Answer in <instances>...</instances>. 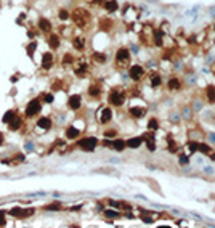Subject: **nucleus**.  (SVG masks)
Returning a JSON list of instances; mask_svg holds the SVG:
<instances>
[{
    "instance_id": "obj_19",
    "label": "nucleus",
    "mask_w": 215,
    "mask_h": 228,
    "mask_svg": "<svg viewBox=\"0 0 215 228\" xmlns=\"http://www.w3.org/2000/svg\"><path fill=\"white\" fill-rule=\"evenodd\" d=\"M169 88H170V90H178V88H180L178 77H170L169 79Z\"/></svg>"
},
{
    "instance_id": "obj_48",
    "label": "nucleus",
    "mask_w": 215,
    "mask_h": 228,
    "mask_svg": "<svg viewBox=\"0 0 215 228\" xmlns=\"http://www.w3.org/2000/svg\"><path fill=\"white\" fill-rule=\"evenodd\" d=\"M213 29H215V26H213Z\"/></svg>"
},
{
    "instance_id": "obj_46",
    "label": "nucleus",
    "mask_w": 215,
    "mask_h": 228,
    "mask_svg": "<svg viewBox=\"0 0 215 228\" xmlns=\"http://www.w3.org/2000/svg\"><path fill=\"white\" fill-rule=\"evenodd\" d=\"M2 141H3V135L0 133V145H2Z\"/></svg>"
},
{
    "instance_id": "obj_27",
    "label": "nucleus",
    "mask_w": 215,
    "mask_h": 228,
    "mask_svg": "<svg viewBox=\"0 0 215 228\" xmlns=\"http://www.w3.org/2000/svg\"><path fill=\"white\" fill-rule=\"evenodd\" d=\"M157 120L156 119H151V120H149V122H148V129L149 130H151V132H156V130H157Z\"/></svg>"
},
{
    "instance_id": "obj_18",
    "label": "nucleus",
    "mask_w": 215,
    "mask_h": 228,
    "mask_svg": "<svg viewBox=\"0 0 215 228\" xmlns=\"http://www.w3.org/2000/svg\"><path fill=\"white\" fill-rule=\"evenodd\" d=\"M79 133H80V130H77L76 127H69V129L66 130V137L69 138V140H74V138H77Z\"/></svg>"
},
{
    "instance_id": "obj_16",
    "label": "nucleus",
    "mask_w": 215,
    "mask_h": 228,
    "mask_svg": "<svg viewBox=\"0 0 215 228\" xmlns=\"http://www.w3.org/2000/svg\"><path fill=\"white\" fill-rule=\"evenodd\" d=\"M104 8H106L108 11L113 13V11H116V10L119 8V3L116 2V0H106V2H104Z\"/></svg>"
},
{
    "instance_id": "obj_37",
    "label": "nucleus",
    "mask_w": 215,
    "mask_h": 228,
    "mask_svg": "<svg viewBox=\"0 0 215 228\" xmlns=\"http://www.w3.org/2000/svg\"><path fill=\"white\" fill-rule=\"evenodd\" d=\"M59 18H61V20H68V18H69V13H68L66 10H59Z\"/></svg>"
},
{
    "instance_id": "obj_6",
    "label": "nucleus",
    "mask_w": 215,
    "mask_h": 228,
    "mask_svg": "<svg viewBox=\"0 0 215 228\" xmlns=\"http://www.w3.org/2000/svg\"><path fill=\"white\" fill-rule=\"evenodd\" d=\"M130 59V52L127 48H119L117 53H116V61L119 64H127Z\"/></svg>"
},
{
    "instance_id": "obj_17",
    "label": "nucleus",
    "mask_w": 215,
    "mask_h": 228,
    "mask_svg": "<svg viewBox=\"0 0 215 228\" xmlns=\"http://www.w3.org/2000/svg\"><path fill=\"white\" fill-rule=\"evenodd\" d=\"M111 146H113L116 151H124L125 148H127V145H125L124 140H114V141H111Z\"/></svg>"
},
{
    "instance_id": "obj_36",
    "label": "nucleus",
    "mask_w": 215,
    "mask_h": 228,
    "mask_svg": "<svg viewBox=\"0 0 215 228\" xmlns=\"http://www.w3.org/2000/svg\"><path fill=\"white\" fill-rule=\"evenodd\" d=\"M183 116H186V119H189V116H191V108L189 106H185L183 108Z\"/></svg>"
},
{
    "instance_id": "obj_25",
    "label": "nucleus",
    "mask_w": 215,
    "mask_h": 228,
    "mask_svg": "<svg viewBox=\"0 0 215 228\" xmlns=\"http://www.w3.org/2000/svg\"><path fill=\"white\" fill-rule=\"evenodd\" d=\"M162 39H164L162 32L161 31H154V44H156V45H162Z\"/></svg>"
},
{
    "instance_id": "obj_22",
    "label": "nucleus",
    "mask_w": 215,
    "mask_h": 228,
    "mask_svg": "<svg viewBox=\"0 0 215 228\" xmlns=\"http://www.w3.org/2000/svg\"><path fill=\"white\" fill-rule=\"evenodd\" d=\"M72 44H74V48H77V50H82L83 47H85V40H83L82 37H76Z\"/></svg>"
},
{
    "instance_id": "obj_42",
    "label": "nucleus",
    "mask_w": 215,
    "mask_h": 228,
    "mask_svg": "<svg viewBox=\"0 0 215 228\" xmlns=\"http://www.w3.org/2000/svg\"><path fill=\"white\" fill-rule=\"evenodd\" d=\"M45 101H47V103H51V101H53V95H45Z\"/></svg>"
},
{
    "instance_id": "obj_26",
    "label": "nucleus",
    "mask_w": 215,
    "mask_h": 228,
    "mask_svg": "<svg viewBox=\"0 0 215 228\" xmlns=\"http://www.w3.org/2000/svg\"><path fill=\"white\" fill-rule=\"evenodd\" d=\"M198 151L204 153V154H209V153H210V148L205 145V143H198Z\"/></svg>"
},
{
    "instance_id": "obj_12",
    "label": "nucleus",
    "mask_w": 215,
    "mask_h": 228,
    "mask_svg": "<svg viewBox=\"0 0 215 228\" xmlns=\"http://www.w3.org/2000/svg\"><path fill=\"white\" fill-rule=\"evenodd\" d=\"M21 124H23V119L21 117H18V116H15L10 122H8V125H10V130H18L21 127Z\"/></svg>"
},
{
    "instance_id": "obj_47",
    "label": "nucleus",
    "mask_w": 215,
    "mask_h": 228,
    "mask_svg": "<svg viewBox=\"0 0 215 228\" xmlns=\"http://www.w3.org/2000/svg\"><path fill=\"white\" fill-rule=\"evenodd\" d=\"M209 154H210V153H209ZM210 157H212V159L215 161V154H210Z\"/></svg>"
},
{
    "instance_id": "obj_30",
    "label": "nucleus",
    "mask_w": 215,
    "mask_h": 228,
    "mask_svg": "<svg viewBox=\"0 0 215 228\" xmlns=\"http://www.w3.org/2000/svg\"><path fill=\"white\" fill-rule=\"evenodd\" d=\"M32 214H34V209H23L21 211V215H20V218H24V217H29V215H32Z\"/></svg>"
},
{
    "instance_id": "obj_39",
    "label": "nucleus",
    "mask_w": 215,
    "mask_h": 228,
    "mask_svg": "<svg viewBox=\"0 0 215 228\" xmlns=\"http://www.w3.org/2000/svg\"><path fill=\"white\" fill-rule=\"evenodd\" d=\"M45 209H48V211H58V209H59V204H50V206H47Z\"/></svg>"
},
{
    "instance_id": "obj_20",
    "label": "nucleus",
    "mask_w": 215,
    "mask_h": 228,
    "mask_svg": "<svg viewBox=\"0 0 215 228\" xmlns=\"http://www.w3.org/2000/svg\"><path fill=\"white\" fill-rule=\"evenodd\" d=\"M39 27L44 32H47V31H50L51 29V24H50V21L48 20H45V18H42V20L39 21Z\"/></svg>"
},
{
    "instance_id": "obj_24",
    "label": "nucleus",
    "mask_w": 215,
    "mask_h": 228,
    "mask_svg": "<svg viewBox=\"0 0 215 228\" xmlns=\"http://www.w3.org/2000/svg\"><path fill=\"white\" fill-rule=\"evenodd\" d=\"M111 26H113V21H111V20H101L100 21V27L103 31H109Z\"/></svg>"
},
{
    "instance_id": "obj_7",
    "label": "nucleus",
    "mask_w": 215,
    "mask_h": 228,
    "mask_svg": "<svg viewBox=\"0 0 215 228\" xmlns=\"http://www.w3.org/2000/svg\"><path fill=\"white\" fill-rule=\"evenodd\" d=\"M68 105H69V108H71V109H79V108H80V105H82L80 95H72V96H69Z\"/></svg>"
},
{
    "instance_id": "obj_15",
    "label": "nucleus",
    "mask_w": 215,
    "mask_h": 228,
    "mask_svg": "<svg viewBox=\"0 0 215 228\" xmlns=\"http://www.w3.org/2000/svg\"><path fill=\"white\" fill-rule=\"evenodd\" d=\"M48 45L53 50H56L58 47H59V37L56 35V34H51L50 37H48Z\"/></svg>"
},
{
    "instance_id": "obj_5",
    "label": "nucleus",
    "mask_w": 215,
    "mask_h": 228,
    "mask_svg": "<svg viewBox=\"0 0 215 228\" xmlns=\"http://www.w3.org/2000/svg\"><path fill=\"white\" fill-rule=\"evenodd\" d=\"M109 103L114 105V106H122V105H124V93H122V92H119V90L111 92V95H109Z\"/></svg>"
},
{
    "instance_id": "obj_28",
    "label": "nucleus",
    "mask_w": 215,
    "mask_h": 228,
    "mask_svg": "<svg viewBox=\"0 0 215 228\" xmlns=\"http://www.w3.org/2000/svg\"><path fill=\"white\" fill-rule=\"evenodd\" d=\"M15 116H16V114L13 113V111H7V113H5V116H3V122H7V124H8V122H10V120H11L13 117H15Z\"/></svg>"
},
{
    "instance_id": "obj_33",
    "label": "nucleus",
    "mask_w": 215,
    "mask_h": 228,
    "mask_svg": "<svg viewBox=\"0 0 215 228\" xmlns=\"http://www.w3.org/2000/svg\"><path fill=\"white\" fill-rule=\"evenodd\" d=\"M21 211H23L21 207H15V209H11V211H10V214H11L13 217H18V218H20V215H21Z\"/></svg>"
},
{
    "instance_id": "obj_9",
    "label": "nucleus",
    "mask_w": 215,
    "mask_h": 228,
    "mask_svg": "<svg viewBox=\"0 0 215 228\" xmlns=\"http://www.w3.org/2000/svg\"><path fill=\"white\" fill-rule=\"evenodd\" d=\"M51 64H53V55L51 53H44V56H42V66L45 69H50Z\"/></svg>"
},
{
    "instance_id": "obj_10",
    "label": "nucleus",
    "mask_w": 215,
    "mask_h": 228,
    "mask_svg": "<svg viewBox=\"0 0 215 228\" xmlns=\"http://www.w3.org/2000/svg\"><path fill=\"white\" fill-rule=\"evenodd\" d=\"M141 143H143L141 137H133V138H129V140L125 141V145L129 148H138V146H141Z\"/></svg>"
},
{
    "instance_id": "obj_44",
    "label": "nucleus",
    "mask_w": 215,
    "mask_h": 228,
    "mask_svg": "<svg viewBox=\"0 0 215 228\" xmlns=\"http://www.w3.org/2000/svg\"><path fill=\"white\" fill-rule=\"evenodd\" d=\"M3 225H5V218H3V215L0 214V226H3Z\"/></svg>"
},
{
    "instance_id": "obj_14",
    "label": "nucleus",
    "mask_w": 215,
    "mask_h": 228,
    "mask_svg": "<svg viewBox=\"0 0 215 228\" xmlns=\"http://www.w3.org/2000/svg\"><path fill=\"white\" fill-rule=\"evenodd\" d=\"M205 96L210 103H215V85H209L205 88Z\"/></svg>"
},
{
    "instance_id": "obj_35",
    "label": "nucleus",
    "mask_w": 215,
    "mask_h": 228,
    "mask_svg": "<svg viewBox=\"0 0 215 228\" xmlns=\"http://www.w3.org/2000/svg\"><path fill=\"white\" fill-rule=\"evenodd\" d=\"M193 109L194 111H201L202 109V103H201V101H193Z\"/></svg>"
},
{
    "instance_id": "obj_4",
    "label": "nucleus",
    "mask_w": 215,
    "mask_h": 228,
    "mask_svg": "<svg viewBox=\"0 0 215 228\" xmlns=\"http://www.w3.org/2000/svg\"><path fill=\"white\" fill-rule=\"evenodd\" d=\"M129 74L133 81H141L143 76H144V69H143V66H140V64H133V66L130 68Z\"/></svg>"
},
{
    "instance_id": "obj_21",
    "label": "nucleus",
    "mask_w": 215,
    "mask_h": 228,
    "mask_svg": "<svg viewBox=\"0 0 215 228\" xmlns=\"http://www.w3.org/2000/svg\"><path fill=\"white\" fill-rule=\"evenodd\" d=\"M100 93H101L100 85H90V88H88V95L90 96H100Z\"/></svg>"
},
{
    "instance_id": "obj_31",
    "label": "nucleus",
    "mask_w": 215,
    "mask_h": 228,
    "mask_svg": "<svg viewBox=\"0 0 215 228\" xmlns=\"http://www.w3.org/2000/svg\"><path fill=\"white\" fill-rule=\"evenodd\" d=\"M146 143H148V148H149V151H154V150H156V145H154V140H153V137L146 138Z\"/></svg>"
},
{
    "instance_id": "obj_11",
    "label": "nucleus",
    "mask_w": 215,
    "mask_h": 228,
    "mask_svg": "<svg viewBox=\"0 0 215 228\" xmlns=\"http://www.w3.org/2000/svg\"><path fill=\"white\" fill-rule=\"evenodd\" d=\"M144 113H146V109L144 108H138V106H133V108H130V114L133 116V117H137V119H141Z\"/></svg>"
},
{
    "instance_id": "obj_34",
    "label": "nucleus",
    "mask_w": 215,
    "mask_h": 228,
    "mask_svg": "<svg viewBox=\"0 0 215 228\" xmlns=\"http://www.w3.org/2000/svg\"><path fill=\"white\" fill-rule=\"evenodd\" d=\"M35 47H37V44H35V42H32V44L29 45V47H27V53H29V56H32V55H34V50H35Z\"/></svg>"
},
{
    "instance_id": "obj_13",
    "label": "nucleus",
    "mask_w": 215,
    "mask_h": 228,
    "mask_svg": "<svg viewBox=\"0 0 215 228\" xmlns=\"http://www.w3.org/2000/svg\"><path fill=\"white\" fill-rule=\"evenodd\" d=\"M37 125H39L40 129H44V130H48L51 127V119L50 117H40L39 122H37Z\"/></svg>"
},
{
    "instance_id": "obj_43",
    "label": "nucleus",
    "mask_w": 215,
    "mask_h": 228,
    "mask_svg": "<svg viewBox=\"0 0 215 228\" xmlns=\"http://www.w3.org/2000/svg\"><path fill=\"white\" fill-rule=\"evenodd\" d=\"M72 61V58H71V55H66V58L63 59V63H71Z\"/></svg>"
},
{
    "instance_id": "obj_29",
    "label": "nucleus",
    "mask_w": 215,
    "mask_h": 228,
    "mask_svg": "<svg viewBox=\"0 0 215 228\" xmlns=\"http://www.w3.org/2000/svg\"><path fill=\"white\" fill-rule=\"evenodd\" d=\"M93 59H96L98 63H104V61H106V55H103V53H95V55H93Z\"/></svg>"
},
{
    "instance_id": "obj_32",
    "label": "nucleus",
    "mask_w": 215,
    "mask_h": 228,
    "mask_svg": "<svg viewBox=\"0 0 215 228\" xmlns=\"http://www.w3.org/2000/svg\"><path fill=\"white\" fill-rule=\"evenodd\" d=\"M104 215H106L108 218H117V217H119V212H114V211H106V212H104Z\"/></svg>"
},
{
    "instance_id": "obj_3",
    "label": "nucleus",
    "mask_w": 215,
    "mask_h": 228,
    "mask_svg": "<svg viewBox=\"0 0 215 228\" xmlns=\"http://www.w3.org/2000/svg\"><path fill=\"white\" fill-rule=\"evenodd\" d=\"M39 111H40V100H39V98H34V100H31L29 105H27L26 116H27V117H32V116L39 114Z\"/></svg>"
},
{
    "instance_id": "obj_8",
    "label": "nucleus",
    "mask_w": 215,
    "mask_h": 228,
    "mask_svg": "<svg viewBox=\"0 0 215 228\" xmlns=\"http://www.w3.org/2000/svg\"><path fill=\"white\" fill-rule=\"evenodd\" d=\"M111 119H113V111H111L109 108H104L101 111V114H100V120L103 124H106V122H109Z\"/></svg>"
},
{
    "instance_id": "obj_40",
    "label": "nucleus",
    "mask_w": 215,
    "mask_h": 228,
    "mask_svg": "<svg viewBox=\"0 0 215 228\" xmlns=\"http://www.w3.org/2000/svg\"><path fill=\"white\" fill-rule=\"evenodd\" d=\"M188 161H189V159H188V157H186L185 154L180 157V164H188Z\"/></svg>"
},
{
    "instance_id": "obj_23",
    "label": "nucleus",
    "mask_w": 215,
    "mask_h": 228,
    "mask_svg": "<svg viewBox=\"0 0 215 228\" xmlns=\"http://www.w3.org/2000/svg\"><path fill=\"white\" fill-rule=\"evenodd\" d=\"M162 84V79H161V76H159V74H153L151 76V87H159Z\"/></svg>"
},
{
    "instance_id": "obj_41",
    "label": "nucleus",
    "mask_w": 215,
    "mask_h": 228,
    "mask_svg": "<svg viewBox=\"0 0 215 228\" xmlns=\"http://www.w3.org/2000/svg\"><path fill=\"white\" fill-rule=\"evenodd\" d=\"M106 137H114L116 135V130H108V132H104Z\"/></svg>"
},
{
    "instance_id": "obj_2",
    "label": "nucleus",
    "mask_w": 215,
    "mask_h": 228,
    "mask_svg": "<svg viewBox=\"0 0 215 228\" xmlns=\"http://www.w3.org/2000/svg\"><path fill=\"white\" fill-rule=\"evenodd\" d=\"M98 145V140L95 137H87V138H82L80 141H79V148L83 151H93Z\"/></svg>"
},
{
    "instance_id": "obj_1",
    "label": "nucleus",
    "mask_w": 215,
    "mask_h": 228,
    "mask_svg": "<svg viewBox=\"0 0 215 228\" xmlns=\"http://www.w3.org/2000/svg\"><path fill=\"white\" fill-rule=\"evenodd\" d=\"M72 20H74V23H76L79 27H85L88 20H90V16H88V13L85 10L77 8V10H74V13H72Z\"/></svg>"
},
{
    "instance_id": "obj_45",
    "label": "nucleus",
    "mask_w": 215,
    "mask_h": 228,
    "mask_svg": "<svg viewBox=\"0 0 215 228\" xmlns=\"http://www.w3.org/2000/svg\"><path fill=\"white\" fill-rule=\"evenodd\" d=\"M143 222H148V223H153V218H151V217H143Z\"/></svg>"
},
{
    "instance_id": "obj_38",
    "label": "nucleus",
    "mask_w": 215,
    "mask_h": 228,
    "mask_svg": "<svg viewBox=\"0 0 215 228\" xmlns=\"http://www.w3.org/2000/svg\"><path fill=\"white\" fill-rule=\"evenodd\" d=\"M189 151H198V143L196 141H189Z\"/></svg>"
}]
</instances>
